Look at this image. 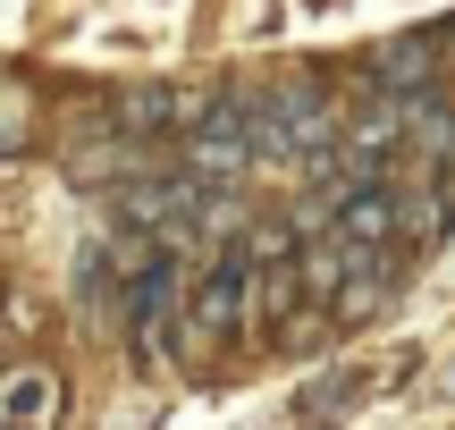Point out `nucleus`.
Segmentation results:
<instances>
[{
	"mask_svg": "<svg viewBox=\"0 0 455 430\" xmlns=\"http://www.w3.org/2000/svg\"><path fill=\"white\" fill-rule=\"evenodd\" d=\"M186 161H195V178L203 186H236L244 169L261 161V144H253V118H244V101H220L203 127H186Z\"/></svg>",
	"mask_w": 455,
	"mask_h": 430,
	"instance_id": "obj_1",
	"label": "nucleus"
},
{
	"mask_svg": "<svg viewBox=\"0 0 455 430\" xmlns=\"http://www.w3.org/2000/svg\"><path fill=\"white\" fill-rule=\"evenodd\" d=\"M127 169H144V135H127V144H93V152H76V178H84V186H110V178H127Z\"/></svg>",
	"mask_w": 455,
	"mask_h": 430,
	"instance_id": "obj_2",
	"label": "nucleus"
},
{
	"mask_svg": "<svg viewBox=\"0 0 455 430\" xmlns=\"http://www.w3.org/2000/svg\"><path fill=\"white\" fill-rule=\"evenodd\" d=\"M371 68H379L388 84H422V76H430V43H422V34H405V43H379Z\"/></svg>",
	"mask_w": 455,
	"mask_h": 430,
	"instance_id": "obj_3",
	"label": "nucleus"
},
{
	"mask_svg": "<svg viewBox=\"0 0 455 430\" xmlns=\"http://www.w3.org/2000/svg\"><path fill=\"white\" fill-rule=\"evenodd\" d=\"M9 414H17V422H34V414H51V380H34V371H26V380L9 388Z\"/></svg>",
	"mask_w": 455,
	"mask_h": 430,
	"instance_id": "obj_4",
	"label": "nucleus"
},
{
	"mask_svg": "<svg viewBox=\"0 0 455 430\" xmlns=\"http://www.w3.org/2000/svg\"><path fill=\"white\" fill-rule=\"evenodd\" d=\"M338 405H355V380H312L304 388V414H338Z\"/></svg>",
	"mask_w": 455,
	"mask_h": 430,
	"instance_id": "obj_5",
	"label": "nucleus"
}]
</instances>
